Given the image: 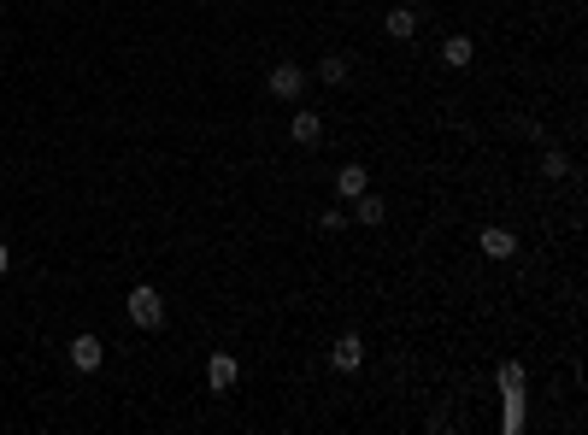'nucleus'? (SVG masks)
Wrapping results in <instances>:
<instances>
[{
	"instance_id": "f257e3e1",
	"label": "nucleus",
	"mask_w": 588,
	"mask_h": 435,
	"mask_svg": "<svg viewBox=\"0 0 588 435\" xmlns=\"http://www.w3.org/2000/svg\"><path fill=\"white\" fill-rule=\"evenodd\" d=\"M124 306H130V324L135 330H159V324H165V294H159L154 282H135Z\"/></svg>"
},
{
	"instance_id": "f03ea898",
	"label": "nucleus",
	"mask_w": 588,
	"mask_h": 435,
	"mask_svg": "<svg viewBox=\"0 0 588 435\" xmlns=\"http://www.w3.org/2000/svg\"><path fill=\"white\" fill-rule=\"evenodd\" d=\"M265 89H271V101H283V106H294L300 94H306V65H294V59H283V65H271V77H265Z\"/></svg>"
},
{
	"instance_id": "7ed1b4c3",
	"label": "nucleus",
	"mask_w": 588,
	"mask_h": 435,
	"mask_svg": "<svg viewBox=\"0 0 588 435\" xmlns=\"http://www.w3.org/2000/svg\"><path fill=\"white\" fill-rule=\"evenodd\" d=\"M235 382H242V365H235V353H212V359H206V389H212V394H230Z\"/></svg>"
},
{
	"instance_id": "20e7f679",
	"label": "nucleus",
	"mask_w": 588,
	"mask_h": 435,
	"mask_svg": "<svg viewBox=\"0 0 588 435\" xmlns=\"http://www.w3.org/2000/svg\"><path fill=\"white\" fill-rule=\"evenodd\" d=\"M330 365H335V371H359V365H365V335H354V330H347V335H335Z\"/></svg>"
},
{
	"instance_id": "39448f33",
	"label": "nucleus",
	"mask_w": 588,
	"mask_h": 435,
	"mask_svg": "<svg viewBox=\"0 0 588 435\" xmlns=\"http://www.w3.org/2000/svg\"><path fill=\"white\" fill-rule=\"evenodd\" d=\"M100 359H106V341H100V335H77V341H71V365H77L83 377L100 371Z\"/></svg>"
},
{
	"instance_id": "423d86ee",
	"label": "nucleus",
	"mask_w": 588,
	"mask_h": 435,
	"mask_svg": "<svg viewBox=\"0 0 588 435\" xmlns=\"http://www.w3.org/2000/svg\"><path fill=\"white\" fill-rule=\"evenodd\" d=\"M477 247H483L489 259H512V253H518V235H512V230H500V223H489V230L477 235Z\"/></svg>"
},
{
	"instance_id": "0eeeda50",
	"label": "nucleus",
	"mask_w": 588,
	"mask_h": 435,
	"mask_svg": "<svg viewBox=\"0 0 588 435\" xmlns=\"http://www.w3.org/2000/svg\"><path fill=\"white\" fill-rule=\"evenodd\" d=\"M365 189H371V171L359 165V159L335 171V194H342V201H354V194H365Z\"/></svg>"
},
{
	"instance_id": "6e6552de",
	"label": "nucleus",
	"mask_w": 588,
	"mask_h": 435,
	"mask_svg": "<svg viewBox=\"0 0 588 435\" xmlns=\"http://www.w3.org/2000/svg\"><path fill=\"white\" fill-rule=\"evenodd\" d=\"M289 135H294L300 147H318L324 142V118H318V112H294V118H289Z\"/></svg>"
},
{
	"instance_id": "1a4fd4ad",
	"label": "nucleus",
	"mask_w": 588,
	"mask_h": 435,
	"mask_svg": "<svg viewBox=\"0 0 588 435\" xmlns=\"http://www.w3.org/2000/svg\"><path fill=\"white\" fill-rule=\"evenodd\" d=\"M471 59H477V47H471V35H447V42H442V65H447V71H465Z\"/></svg>"
},
{
	"instance_id": "9d476101",
	"label": "nucleus",
	"mask_w": 588,
	"mask_h": 435,
	"mask_svg": "<svg viewBox=\"0 0 588 435\" xmlns=\"http://www.w3.org/2000/svg\"><path fill=\"white\" fill-rule=\"evenodd\" d=\"M418 24H424V18H418V12H412V6H394L389 18H383V30H389L394 42H412V35H418Z\"/></svg>"
},
{
	"instance_id": "9b49d317",
	"label": "nucleus",
	"mask_w": 588,
	"mask_h": 435,
	"mask_svg": "<svg viewBox=\"0 0 588 435\" xmlns=\"http://www.w3.org/2000/svg\"><path fill=\"white\" fill-rule=\"evenodd\" d=\"M347 206H354V213H347V218L371 223V230H377V223L389 218V206H383V201H377V194H371V189H365V194H354V201H347Z\"/></svg>"
},
{
	"instance_id": "f8f14e48",
	"label": "nucleus",
	"mask_w": 588,
	"mask_h": 435,
	"mask_svg": "<svg viewBox=\"0 0 588 435\" xmlns=\"http://www.w3.org/2000/svg\"><path fill=\"white\" fill-rule=\"evenodd\" d=\"M494 382H500V394H506V400H518V394H523V365H518V359H506V365L494 371Z\"/></svg>"
},
{
	"instance_id": "ddd939ff",
	"label": "nucleus",
	"mask_w": 588,
	"mask_h": 435,
	"mask_svg": "<svg viewBox=\"0 0 588 435\" xmlns=\"http://www.w3.org/2000/svg\"><path fill=\"white\" fill-rule=\"evenodd\" d=\"M347 71H354V59H347V54H324L318 59V77L324 83H347Z\"/></svg>"
},
{
	"instance_id": "4468645a",
	"label": "nucleus",
	"mask_w": 588,
	"mask_h": 435,
	"mask_svg": "<svg viewBox=\"0 0 588 435\" xmlns=\"http://www.w3.org/2000/svg\"><path fill=\"white\" fill-rule=\"evenodd\" d=\"M542 177H547V183H559V177H571V159H565V153H559V147H547V153H542Z\"/></svg>"
},
{
	"instance_id": "2eb2a0df",
	"label": "nucleus",
	"mask_w": 588,
	"mask_h": 435,
	"mask_svg": "<svg viewBox=\"0 0 588 435\" xmlns=\"http://www.w3.org/2000/svg\"><path fill=\"white\" fill-rule=\"evenodd\" d=\"M318 223H324V230H342L347 213H342V206H324V218H318Z\"/></svg>"
},
{
	"instance_id": "dca6fc26",
	"label": "nucleus",
	"mask_w": 588,
	"mask_h": 435,
	"mask_svg": "<svg viewBox=\"0 0 588 435\" xmlns=\"http://www.w3.org/2000/svg\"><path fill=\"white\" fill-rule=\"evenodd\" d=\"M6 265H12V247H6V242H0V277H6Z\"/></svg>"
}]
</instances>
